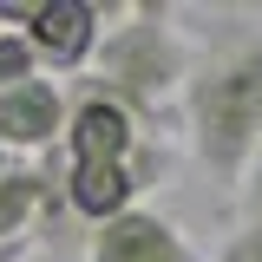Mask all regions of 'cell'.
Listing matches in <instances>:
<instances>
[{"instance_id":"obj_1","label":"cell","mask_w":262,"mask_h":262,"mask_svg":"<svg viewBox=\"0 0 262 262\" xmlns=\"http://www.w3.org/2000/svg\"><path fill=\"white\" fill-rule=\"evenodd\" d=\"M177 118L190 131L196 170L210 184L236 190L249 158L262 151V20L256 13H223L196 39Z\"/></svg>"},{"instance_id":"obj_2","label":"cell","mask_w":262,"mask_h":262,"mask_svg":"<svg viewBox=\"0 0 262 262\" xmlns=\"http://www.w3.org/2000/svg\"><path fill=\"white\" fill-rule=\"evenodd\" d=\"M190 59H196V39L177 27V7L170 0H138V7L112 13L105 46L92 59V79H79V85L118 98L144 131H164V112L184 98Z\"/></svg>"},{"instance_id":"obj_3","label":"cell","mask_w":262,"mask_h":262,"mask_svg":"<svg viewBox=\"0 0 262 262\" xmlns=\"http://www.w3.org/2000/svg\"><path fill=\"white\" fill-rule=\"evenodd\" d=\"M158 151H164V138H158V131H144L118 98L85 92V85L72 92V105H66V164H72V170L144 164V158H158Z\"/></svg>"},{"instance_id":"obj_4","label":"cell","mask_w":262,"mask_h":262,"mask_svg":"<svg viewBox=\"0 0 262 262\" xmlns=\"http://www.w3.org/2000/svg\"><path fill=\"white\" fill-rule=\"evenodd\" d=\"M66 164L13 158L0 144V249L13 243H46V229L66 216Z\"/></svg>"},{"instance_id":"obj_5","label":"cell","mask_w":262,"mask_h":262,"mask_svg":"<svg viewBox=\"0 0 262 262\" xmlns=\"http://www.w3.org/2000/svg\"><path fill=\"white\" fill-rule=\"evenodd\" d=\"M105 20H112V7H98V0H39L27 20V46L39 72L53 79V72H92L98 46H105Z\"/></svg>"},{"instance_id":"obj_6","label":"cell","mask_w":262,"mask_h":262,"mask_svg":"<svg viewBox=\"0 0 262 262\" xmlns=\"http://www.w3.org/2000/svg\"><path fill=\"white\" fill-rule=\"evenodd\" d=\"M85 262H203V256H196L190 229L177 223V216H164V210H151V203H138V210L118 216V223L92 229Z\"/></svg>"},{"instance_id":"obj_7","label":"cell","mask_w":262,"mask_h":262,"mask_svg":"<svg viewBox=\"0 0 262 262\" xmlns=\"http://www.w3.org/2000/svg\"><path fill=\"white\" fill-rule=\"evenodd\" d=\"M66 105L72 98L59 92V79H27L13 92H0V144L13 158H46L53 144H66Z\"/></svg>"},{"instance_id":"obj_8","label":"cell","mask_w":262,"mask_h":262,"mask_svg":"<svg viewBox=\"0 0 262 262\" xmlns=\"http://www.w3.org/2000/svg\"><path fill=\"white\" fill-rule=\"evenodd\" d=\"M27 79H39V59H33L27 33H0V92H13Z\"/></svg>"},{"instance_id":"obj_9","label":"cell","mask_w":262,"mask_h":262,"mask_svg":"<svg viewBox=\"0 0 262 262\" xmlns=\"http://www.w3.org/2000/svg\"><path fill=\"white\" fill-rule=\"evenodd\" d=\"M236 216H243V223H262V151L249 158L243 184H236Z\"/></svg>"},{"instance_id":"obj_10","label":"cell","mask_w":262,"mask_h":262,"mask_svg":"<svg viewBox=\"0 0 262 262\" xmlns=\"http://www.w3.org/2000/svg\"><path fill=\"white\" fill-rule=\"evenodd\" d=\"M216 262H262V223H236L229 243L216 249Z\"/></svg>"}]
</instances>
